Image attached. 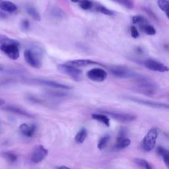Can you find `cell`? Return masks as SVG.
Here are the masks:
<instances>
[{"label":"cell","mask_w":169,"mask_h":169,"mask_svg":"<svg viewBox=\"0 0 169 169\" xmlns=\"http://www.w3.org/2000/svg\"><path fill=\"white\" fill-rule=\"evenodd\" d=\"M7 110H9L10 111H12V112H16L17 114H22V115H24V116H29L30 114H29L26 112H24L23 110H21L19 108H15V107H13V106H10V107L7 108Z\"/></svg>","instance_id":"cell-30"},{"label":"cell","mask_w":169,"mask_h":169,"mask_svg":"<svg viewBox=\"0 0 169 169\" xmlns=\"http://www.w3.org/2000/svg\"><path fill=\"white\" fill-rule=\"evenodd\" d=\"M4 156L7 160H9V162H15L16 160L17 159V157L14 153L12 152H7L4 153Z\"/></svg>","instance_id":"cell-28"},{"label":"cell","mask_w":169,"mask_h":169,"mask_svg":"<svg viewBox=\"0 0 169 169\" xmlns=\"http://www.w3.org/2000/svg\"><path fill=\"white\" fill-rule=\"evenodd\" d=\"M101 112L104 113L106 115L111 116L112 118L120 122H130L135 120L137 119V116L133 114L128 113H122V112H116L108 111V110H102Z\"/></svg>","instance_id":"cell-7"},{"label":"cell","mask_w":169,"mask_h":169,"mask_svg":"<svg viewBox=\"0 0 169 169\" xmlns=\"http://www.w3.org/2000/svg\"><path fill=\"white\" fill-rule=\"evenodd\" d=\"M0 8L4 11L8 13H14L17 9V5L7 0H0Z\"/></svg>","instance_id":"cell-15"},{"label":"cell","mask_w":169,"mask_h":169,"mask_svg":"<svg viewBox=\"0 0 169 169\" xmlns=\"http://www.w3.org/2000/svg\"><path fill=\"white\" fill-rule=\"evenodd\" d=\"M135 89L140 93L148 96H152L155 95L157 91L156 86L153 83L147 79L143 78V77H142L141 75L136 78Z\"/></svg>","instance_id":"cell-3"},{"label":"cell","mask_w":169,"mask_h":169,"mask_svg":"<svg viewBox=\"0 0 169 169\" xmlns=\"http://www.w3.org/2000/svg\"><path fill=\"white\" fill-rule=\"evenodd\" d=\"M87 136V131L84 127L81 128V129L79 131L78 133L76 134L75 137V142L78 144L83 143L84 140H86Z\"/></svg>","instance_id":"cell-17"},{"label":"cell","mask_w":169,"mask_h":169,"mask_svg":"<svg viewBox=\"0 0 169 169\" xmlns=\"http://www.w3.org/2000/svg\"><path fill=\"white\" fill-rule=\"evenodd\" d=\"M96 9L97 11L101 13L104 15H114V11L107 9V8L104 6H102V5H99V6L97 7Z\"/></svg>","instance_id":"cell-27"},{"label":"cell","mask_w":169,"mask_h":169,"mask_svg":"<svg viewBox=\"0 0 169 169\" xmlns=\"http://www.w3.org/2000/svg\"><path fill=\"white\" fill-rule=\"evenodd\" d=\"M3 70V67H1V65H0V71H2Z\"/></svg>","instance_id":"cell-39"},{"label":"cell","mask_w":169,"mask_h":169,"mask_svg":"<svg viewBox=\"0 0 169 169\" xmlns=\"http://www.w3.org/2000/svg\"><path fill=\"white\" fill-rule=\"evenodd\" d=\"M5 103V100L3 99H1V98H0V106L4 105Z\"/></svg>","instance_id":"cell-35"},{"label":"cell","mask_w":169,"mask_h":169,"mask_svg":"<svg viewBox=\"0 0 169 169\" xmlns=\"http://www.w3.org/2000/svg\"><path fill=\"white\" fill-rule=\"evenodd\" d=\"M19 130L24 136H26L27 137H31L36 132L37 126L35 124L29 126L26 124H23L20 126Z\"/></svg>","instance_id":"cell-14"},{"label":"cell","mask_w":169,"mask_h":169,"mask_svg":"<svg viewBox=\"0 0 169 169\" xmlns=\"http://www.w3.org/2000/svg\"><path fill=\"white\" fill-rule=\"evenodd\" d=\"M26 11L27 13H28L34 21H40V19H41V17H40V15L39 12H38L36 9L33 7L31 6V5H28V6L26 7Z\"/></svg>","instance_id":"cell-18"},{"label":"cell","mask_w":169,"mask_h":169,"mask_svg":"<svg viewBox=\"0 0 169 169\" xmlns=\"http://www.w3.org/2000/svg\"><path fill=\"white\" fill-rule=\"evenodd\" d=\"M58 168H69L68 167H63V166H62V167H58Z\"/></svg>","instance_id":"cell-36"},{"label":"cell","mask_w":169,"mask_h":169,"mask_svg":"<svg viewBox=\"0 0 169 169\" xmlns=\"http://www.w3.org/2000/svg\"><path fill=\"white\" fill-rule=\"evenodd\" d=\"M109 69L114 76L119 78H137L140 76L137 73L131 71L128 67L122 65H113Z\"/></svg>","instance_id":"cell-5"},{"label":"cell","mask_w":169,"mask_h":169,"mask_svg":"<svg viewBox=\"0 0 169 169\" xmlns=\"http://www.w3.org/2000/svg\"><path fill=\"white\" fill-rule=\"evenodd\" d=\"M110 135H105L100 139V140L98 143V148L100 150H102L103 149H105V147L107 145L108 141H110Z\"/></svg>","instance_id":"cell-24"},{"label":"cell","mask_w":169,"mask_h":169,"mask_svg":"<svg viewBox=\"0 0 169 169\" xmlns=\"http://www.w3.org/2000/svg\"><path fill=\"white\" fill-rule=\"evenodd\" d=\"M58 69L59 72L69 76L75 81H79L82 78L83 72L80 69H79V67H76L65 63L58 65Z\"/></svg>","instance_id":"cell-4"},{"label":"cell","mask_w":169,"mask_h":169,"mask_svg":"<svg viewBox=\"0 0 169 169\" xmlns=\"http://www.w3.org/2000/svg\"><path fill=\"white\" fill-rule=\"evenodd\" d=\"M6 17H7V15L5 14V13L4 12V11H3L1 8H0V18L5 19Z\"/></svg>","instance_id":"cell-34"},{"label":"cell","mask_w":169,"mask_h":169,"mask_svg":"<svg viewBox=\"0 0 169 169\" xmlns=\"http://www.w3.org/2000/svg\"><path fill=\"white\" fill-rule=\"evenodd\" d=\"M71 1H72L73 3H77V2L79 1V0H71Z\"/></svg>","instance_id":"cell-37"},{"label":"cell","mask_w":169,"mask_h":169,"mask_svg":"<svg viewBox=\"0 0 169 169\" xmlns=\"http://www.w3.org/2000/svg\"><path fill=\"white\" fill-rule=\"evenodd\" d=\"M66 64L73 65V66H75L76 67H83L91 65H98L102 67H105V65L100 64L97 62L90 60V59H75V60L68 61L66 62Z\"/></svg>","instance_id":"cell-11"},{"label":"cell","mask_w":169,"mask_h":169,"mask_svg":"<svg viewBox=\"0 0 169 169\" xmlns=\"http://www.w3.org/2000/svg\"><path fill=\"white\" fill-rule=\"evenodd\" d=\"M48 151L42 145H38L36 147L32 152L31 160V161L37 164L39 163L45 159L48 156Z\"/></svg>","instance_id":"cell-9"},{"label":"cell","mask_w":169,"mask_h":169,"mask_svg":"<svg viewBox=\"0 0 169 169\" xmlns=\"http://www.w3.org/2000/svg\"><path fill=\"white\" fill-rule=\"evenodd\" d=\"M87 75L90 80L95 82H102L107 78V73L100 68H93L87 73Z\"/></svg>","instance_id":"cell-8"},{"label":"cell","mask_w":169,"mask_h":169,"mask_svg":"<svg viewBox=\"0 0 169 169\" xmlns=\"http://www.w3.org/2000/svg\"><path fill=\"white\" fill-rule=\"evenodd\" d=\"M21 26H22V29L24 31H27V30H29L30 28V23L28 20H23L22 21L21 23Z\"/></svg>","instance_id":"cell-33"},{"label":"cell","mask_w":169,"mask_h":169,"mask_svg":"<svg viewBox=\"0 0 169 169\" xmlns=\"http://www.w3.org/2000/svg\"><path fill=\"white\" fill-rule=\"evenodd\" d=\"M158 136V132L155 128L150 130L147 133L143 140V148L145 151H150L155 148Z\"/></svg>","instance_id":"cell-6"},{"label":"cell","mask_w":169,"mask_h":169,"mask_svg":"<svg viewBox=\"0 0 169 169\" xmlns=\"http://www.w3.org/2000/svg\"><path fill=\"white\" fill-rule=\"evenodd\" d=\"M128 99L133 100V101H134V102L140 103V104L144 105H146L148 106H151V107L169 109V105L167 104H164V103L153 102V101H150V100H141V99H135V98H128Z\"/></svg>","instance_id":"cell-12"},{"label":"cell","mask_w":169,"mask_h":169,"mask_svg":"<svg viewBox=\"0 0 169 169\" xmlns=\"http://www.w3.org/2000/svg\"><path fill=\"white\" fill-rule=\"evenodd\" d=\"M133 23L136 24H138L139 26H142L144 24H148V21L146 19L141 15H135L132 17Z\"/></svg>","instance_id":"cell-22"},{"label":"cell","mask_w":169,"mask_h":169,"mask_svg":"<svg viewBox=\"0 0 169 169\" xmlns=\"http://www.w3.org/2000/svg\"><path fill=\"white\" fill-rule=\"evenodd\" d=\"M80 7L84 10H89L92 7V3L90 0H82L80 2Z\"/></svg>","instance_id":"cell-29"},{"label":"cell","mask_w":169,"mask_h":169,"mask_svg":"<svg viewBox=\"0 0 169 169\" xmlns=\"http://www.w3.org/2000/svg\"><path fill=\"white\" fill-rule=\"evenodd\" d=\"M19 45L17 40L0 34V50L13 60H17L19 58Z\"/></svg>","instance_id":"cell-1"},{"label":"cell","mask_w":169,"mask_h":169,"mask_svg":"<svg viewBox=\"0 0 169 169\" xmlns=\"http://www.w3.org/2000/svg\"><path fill=\"white\" fill-rule=\"evenodd\" d=\"M130 32H131V35H132V37L133 39H137V38H138L139 36H140V34H139V32L137 28L134 26H131Z\"/></svg>","instance_id":"cell-32"},{"label":"cell","mask_w":169,"mask_h":169,"mask_svg":"<svg viewBox=\"0 0 169 169\" xmlns=\"http://www.w3.org/2000/svg\"><path fill=\"white\" fill-rule=\"evenodd\" d=\"M131 141L127 137H125L124 139L120 140H116V148L118 149H124L126 148H127L128 146L130 145Z\"/></svg>","instance_id":"cell-20"},{"label":"cell","mask_w":169,"mask_h":169,"mask_svg":"<svg viewBox=\"0 0 169 169\" xmlns=\"http://www.w3.org/2000/svg\"><path fill=\"white\" fill-rule=\"evenodd\" d=\"M140 28L141 31L145 32V34L151 35V36H152V35H155L157 32L156 30H155L154 27L151 25H149L148 24H144V25L140 26Z\"/></svg>","instance_id":"cell-21"},{"label":"cell","mask_w":169,"mask_h":169,"mask_svg":"<svg viewBox=\"0 0 169 169\" xmlns=\"http://www.w3.org/2000/svg\"><path fill=\"white\" fill-rule=\"evenodd\" d=\"M144 65L148 68V69L154 71V72L165 73L169 71V67L167 65L163 64L160 62H158L152 59H148L144 62Z\"/></svg>","instance_id":"cell-10"},{"label":"cell","mask_w":169,"mask_h":169,"mask_svg":"<svg viewBox=\"0 0 169 169\" xmlns=\"http://www.w3.org/2000/svg\"><path fill=\"white\" fill-rule=\"evenodd\" d=\"M126 134H127L126 128L121 127L120 130L119 131L118 137H117V140H122V139L126 137Z\"/></svg>","instance_id":"cell-31"},{"label":"cell","mask_w":169,"mask_h":169,"mask_svg":"<svg viewBox=\"0 0 169 169\" xmlns=\"http://www.w3.org/2000/svg\"><path fill=\"white\" fill-rule=\"evenodd\" d=\"M37 82L40 84H44V85L54 87V88H58V89H72V87L67 85V84L59 83L54 81H51V80H48V79H38Z\"/></svg>","instance_id":"cell-13"},{"label":"cell","mask_w":169,"mask_h":169,"mask_svg":"<svg viewBox=\"0 0 169 169\" xmlns=\"http://www.w3.org/2000/svg\"><path fill=\"white\" fill-rule=\"evenodd\" d=\"M158 6L163 11H169V1L168 0H158Z\"/></svg>","instance_id":"cell-25"},{"label":"cell","mask_w":169,"mask_h":169,"mask_svg":"<svg viewBox=\"0 0 169 169\" xmlns=\"http://www.w3.org/2000/svg\"><path fill=\"white\" fill-rule=\"evenodd\" d=\"M42 51L38 47L26 49L24 52V59L30 66L36 69L41 67L42 62Z\"/></svg>","instance_id":"cell-2"},{"label":"cell","mask_w":169,"mask_h":169,"mask_svg":"<svg viewBox=\"0 0 169 169\" xmlns=\"http://www.w3.org/2000/svg\"><path fill=\"white\" fill-rule=\"evenodd\" d=\"M118 4L122 5L127 9H132L133 7V0H112Z\"/></svg>","instance_id":"cell-26"},{"label":"cell","mask_w":169,"mask_h":169,"mask_svg":"<svg viewBox=\"0 0 169 169\" xmlns=\"http://www.w3.org/2000/svg\"><path fill=\"white\" fill-rule=\"evenodd\" d=\"M157 151L160 156H162L164 160V162L167 167L169 168V151L168 150L165 149L162 147H159L157 148Z\"/></svg>","instance_id":"cell-19"},{"label":"cell","mask_w":169,"mask_h":169,"mask_svg":"<svg viewBox=\"0 0 169 169\" xmlns=\"http://www.w3.org/2000/svg\"><path fill=\"white\" fill-rule=\"evenodd\" d=\"M166 15H167V17L169 19V11H168V12H167V13H166Z\"/></svg>","instance_id":"cell-38"},{"label":"cell","mask_w":169,"mask_h":169,"mask_svg":"<svg viewBox=\"0 0 169 169\" xmlns=\"http://www.w3.org/2000/svg\"><path fill=\"white\" fill-rule=\"evenodd\" d=\"M134 162L137 165L140 166V167L146 168V169H151L152 167L150 165L149 163L147 160L140 159V158H135L134 159Z\"/></svg>","instance_id":"cell-23"},{"label":"cell","mask_w":169,"mask_h":169,"mask_svg":"<svg viewBox=\"0 0 169 169\" xmlns=\"http://www.w3.org/2000/svg\"><path fill=\"white\" fill-rule=\"evenodd\" d=\"M91 117L92 119L98 122H101V123L104 124L107 127L110 126V119L106 116V114L105 115V114H92Z\"/></svg>","instance_id":"cell-16"}]
</instances>
